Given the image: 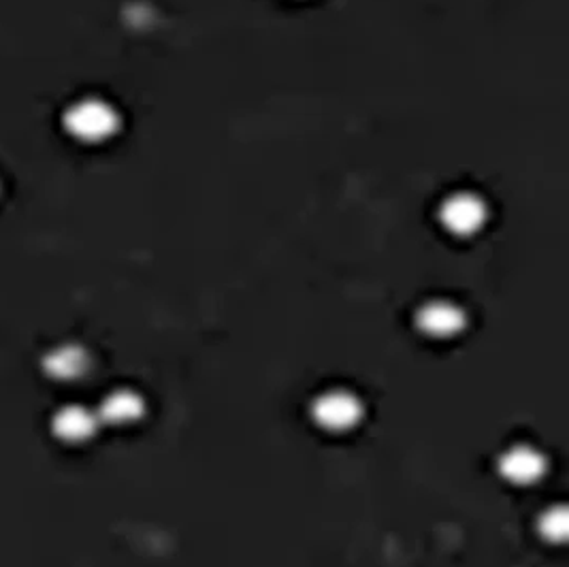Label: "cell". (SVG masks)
<instances>
[{
  "mask_svg": "<svg viewBox=\"0 0 569 567\" xmlns=\"http://www.w3.org/2000/svg\"><path fill=\"white\" fill-rule=\"evenodd\" d=\"M313 423L331 434H344L354 429L363 418L360 401L342 389L320 393L311 403Z\"/></svg>",
  "mask_w": 569,
  "mask_h": 567,
  "instance_id": "cell-1",
  "label": "cell"
},
{
  "mask_svg": "<svg viewBox=\"0 0 569 567\" xmlns=\"http://www.w3.org/2000/svg\"><path fill=\"white\" fill-rule=\"evenodd\" d=\"M486 222V210L481 199L472 194H454L441 208V224L457 237H470L478 233Z\"/></svg>",
  "mask_w": 569,
  "mask_h": 567,
  "instance_id": "cell-2",
  "label": "cell"
},
{
  "mask_svg": "<svg viewBox=\"0 0 569 567\" xmlns=\"http://www.w3.org/2000/svg\"><path fill=\"white\" fill-rule=\"evenodd\" d=\"M418 329L436 340H446L463 331L465 314L450 302H429L416 314Z\"/></svg>",
  "mask_w": 569,
  "mask_h": 567,
  "instance_id": "cell-3",
  "label": "cell"
},
{
  "mask_svg": "<svg viewBox=\"0 0 569 567\" xmlns=\"http://www.w3.org/2000/svg\"><path fill=\"white\" fill-rule=\"evenodd\" d=\"M544 472H546V461L531 446H514L506 450L499 459V474L510 484H519V486L533 484L544 476Z\"/></svg>",
  "mask_w": 569,
  "mask_h": 567,
  "instance_id": "cell-4",
  "label": "cell"
},
{
  "mask_svg": "<svg viewBox=\"0 0 569 567\" xmlns=\"http://www.w3.org/2000/svg\"><path fill=\"white\" fill-rule=\"evenodd\" d=\"M143 412V403L139 394L131 391H116L107 394L100 403L98 421H105L109 425H131Z\"/></svg>",
  "mask_w": 569,
  "mask_h": 567,
  "instance_id": "cell-5",
  "label": "cell"
},
{
  "mask_svg": "<svg viewBox=\"0 0 569 567\" xmlns=\"http://www.w3.org/2000/svg\"><path fill=\"white\" fill-rule=\"evenodd\" d=\"M98 425V416H94L88 410L71 405L64 407L62 412H58L56 421H54V429L56 434L67 439V441H84L88 439Z\"/></svg>",
  "mask_w": 569,
  "mask_h": 567,
  "instance_id": "cell-6",
  "label": "cell"
},
{
  "mask_svg": "<svg viewBox=\"0 0 569 567\" xmlns=\"http://www.w3.org/2000/svg\"><path fill=\"white\" fill-rule=\"evenodd\" d=\"M86 365H88L86 354L78 349L56 350L49 356V371L62 380H73V378L82 376Z\"/></svg>",
  "mask_w": 569,
  "mask_h": 567,
  "instance_id": "cell-7",
  "label": "cell"
},
{
  "mask_svg": "<svg viewBox=\"0 0 569 567\" xmlns=\"http://www.w3.org/2000/svg\"><path fill=\"white\" fill-rule=\"evenodd\" d=\"M111 122L114 118L98 105H90L84 107V111L78 116V125H80V132L88 134V137H100L111 131Z\"/></svg>",
  "mask_w": 569,
  "mask_h": 567,
  "instance_id": "cell-8",
  "label": "cell"
}]
</instances>
